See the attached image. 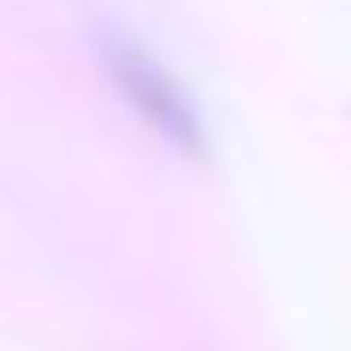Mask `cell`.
Returning a JSON list of instances; mask_svg holds the SVG:
<instances>
[{
	"mask_svg": "<svg viewBox=\"0 0 351 351\" xmlns=\"http://www.w3.org/2000/svg\"><path fill=\"white\" fill-rule=\"evenodd\" d=\"M93 49H99V62H105L117 99H123V105H130V111H136L173 154H191V160L210 154V123H204L191 86H185V80H179V74H173L136 31L99 19V25H93Z\"/></svg>",
	"mask_w": 351,
	"mask_h": 351,
	"instance_id": "cell-1",
	"label": "cell"
}]
</instances>
